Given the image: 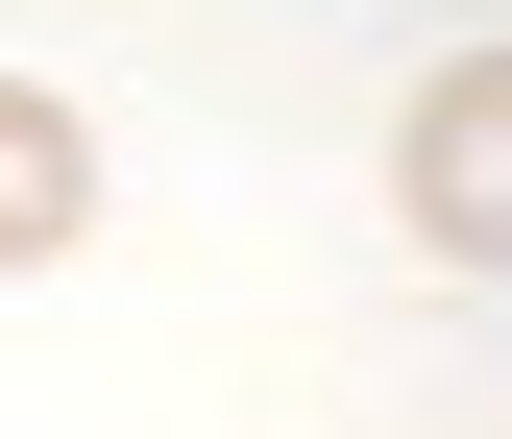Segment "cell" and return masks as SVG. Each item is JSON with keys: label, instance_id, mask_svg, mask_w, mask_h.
Masks as SVG:
<instances>
[{"label": "cell", "instance_id": "obj_1", "mask_svg": "<svg viewBox=\"0 0 512 439\" xmlns=\"http://www.w3.org/2000/svg\"><path fill=\"white\" fill-rule=\"evenodd\" d=\"M391 220L439 244V269H488V293H512V49H464V74L391 122Z\"/></svg>", "mask_w": 512, "mask_h": 439}, {"label": "cell", "instance_id": "obj_2", "mask_svg": "<svg viewBox=\"0 0 512 439\" xmlns=\"http://www.w3.org/2000/svg\"><path fill=\"white\" fill-rule=\"evenodd\" d=\"M74 244H98V122L0 74V269H74Z\"/></svg>", "mask_w": 512, "mask_h": 439}]
</instances>
